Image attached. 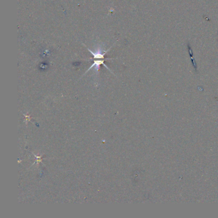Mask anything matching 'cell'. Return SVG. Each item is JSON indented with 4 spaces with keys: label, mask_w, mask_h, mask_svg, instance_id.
<instances>
[{
    "label": "cell",
    "mask_w": 218,
    "mask_h": 218,
    "mask_svg": "<svg viewBox=\"0 0 218 218\" xmlns=\"http://www.w3.org/2000/svg\"><path fill=\"white\" fill-rule=\"evenodd\" d=\"M111 48V47H110L108 50H106V51H104V50H103L101 49H96L95 51H92V50H90L89 48L87 47V49L88 50L89 52L93 56V57H92V58H91V60L93 59V63L91 65L90 67L87 71V72L85 73L88 72L92 68H95V70L97 72L98 71V70L100 69V66L101 65H103L108 70L110 71V69L104 64V61L105 60H114V58H107V59H105L104 58V56L108 52V51Z\"/></svg>",
    "instance_id": "1"
}]
</instances>
